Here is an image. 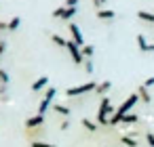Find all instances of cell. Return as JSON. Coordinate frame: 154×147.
I'll return each mask as SVG.
<instances>
[{"label": "cell", "mask_w": 154, "mask_h": 147, "mask_svg": "<svg viewBox=\"0 0 154 147\" xmlns=\"http://www.w3.org/2000/svg\"><path fill=\"white\" fill-rule=\"evenodd\" d=\"M137 101H139V95H137V93H131V95L122 101V105H118V107H116V113L110 118V126L120 124V122H122V118H125V116H127V113L137 105Z\"/></svg>", "instance_id": "cell-1"}, {"label": "cell", "mask_w": 154, "mask_h": 147, "mask_svg": "<svg viewBox=\"0 0 154 147\" xmlns=\"http://www.w3.org/2000/svg\"><path fill=\"white\" fill-rule=\"evenodd\" d=\"M110 113H112V116L116 113V111H114V105L110 103L108 97H101V101H99V105H97V124H99V126L110 124V120H108Z\"/></svg>", "instance_id": "cell-2"}, {"label": "cell", "mask_w": 154, "mask_h": 147, "mask_svg": "<svg viewBox=\"0 0 154 147\" xmlns=\"http://www.w3.org/2000/svg\"><path fill=\"white\" fill-rule=\"evenodd\" d=\"M97 88V82H85L80 86H72V88H66V95L68 97H80V95H87L91 90Z\"/></svg>", "instance_id": "cell-3"}, {"label": "cell", "mask_w": 154, "mask_h": 147, "mask_svg": "<svg viewBox=\"0 0 154 147\" xmlns=\"http://www.w3.org/2000/svg\"><path fill=\"white\" fill-rule=\"evenodd\" d=\"M66 49H68V53H70V57H72V61H74L76 65H85V61H87V59L82 57L80 46H76L72 40H68V46H66Z\"/></svg>", "instance_id": "cell-4"}, {"label": "cell", "mask_w": 154, "mask_h": 147, "mask_svg": "<svg viewBox=\"0 0 154 147\" xmlns=\"http://www.w3.org/2000/svg\"><path fill=\"white\" fill-rule=\"evenodd\" d=\"M74 15H76V9H68V7H63V4L53 11V17H55V19H63V21L72 19Z\"/></svg>", "instance_id": "cell-5"}, {"label": "cell", "mask_w": 154, "mask_h": 147, "mask_svg": "<svg viewBox=\"0 0 154 147\" xmlns=\"http://www.w3.org/2000/svg\"><path fill=\"white\" fill-rule=\"evenodd\" d=\"M45 122H47V118H45V116H40V113H36V116H30V118L26 120V128H28V130L42 128V126H45Z\"/></svg>", "instance_id": "cell-6"}, {"label": "cell", "mask_w": 154, "mask_h": 147, "mask_svg": "<svg viewBox=\"0 0 154 147\" xmlns=\"http://www.w3.org/2000/svg\"><path fill=\"white\" fill-rule=\"evenodd\" d=\"M70 34H72V42L76 44V46H85V38H82V32L78 30V25L76 23H70Z\"/></svg>", "instance_id": "cell-7"}, {"label": "cell", "mask_w": 154, "mask_h": 147, "mask_svg": "<svg viewBox=\"0 0 154 147\" xmlns=\"http://www.w3.org/2000/svg\"><path fill=\"white\" fill-rule=\"evenodd\" d=\"M137 46H139V51H141V53H152V51H154V44H148L143 34H139V36H137Z\"/></svg>", "instance_id": "cell-8"}, {"label": "cell", "mask_w": 154, "mask_h": 147, "mask_svg": "<svg viewBox=\"0 0 154 147\" xmlns=\"http://www.w3.org/2000/svg\"><path fill=\"white\" fill-rule=\"evenodd\" d=\"M45 86L49 88V76H40V78H38V80L32 84V90H34V93H40Z\"/></svg>", "instance_id": "cell-9"}, {"label": "cell", "mask_w": 154, "mask_h": 147, "mask_svg": "<svg viewBox=\"0 0 154 147\" xmlns=\"http://www.w3.org/2000/svg\"><path fill=\"white\" fill-rule=\"evenodd\" d=\"M110 88H112V82H110V80H103V82H99V84H97L95 93H97V95H106Z\"/></svg>", "instance_id": "cell-10"}, {"label": "cell", "mask_w": 154, "mask_h": 147, "mask_svg": "<svg viewBox=\"0 0 154 147\" xmlns=\"http://www.w3.org/2000/svg\"><path fill=\"white\" fill-rule=\"evenodd\" d=\"M120 143L127 145V147H137V145H139V141L133 139V137H129V134H122V137H120Z\"/></svg>", "instance_id": "cell-11"}, {"label": "cell", "mask_w": 154, "mask_h": 147, "mask_svg": "<svg viewBox=\"0 0 154 147\" xmlns=\"http://www.w3.org/2000/svg\"><path fill=\"white\" fill-rule=\"evenodd\" d=\"M97 17L103 19V21L106 19H116V13L114 11H108V9H101V11H97Z\"/></svg>", "instance_id": "cell-12"}, {"label": "cell", "mask_w": 154, "mask_h": 147, "mask_svg": "<svg viewBox=\"0 0 154 147\" xmlns=\"http://www.w3.org/2000/svg\"><path fill=\"white\" fill-rule=\"evenodd\" d=\"M55 95H57V88H55V86H49V88H47V95L42 97V101H47V103H51V105H53Z\"/></svg>", "instance_id": "cell-13"}, {"label": "cell", "mask_w": 154, "mask_h": 147, "mask_svg": "<svg viewBox=\"0 0 154 147\" xmlns=\"http://www.w3.org/2000/svg\"><path fill=\"white\" fill-rule=\"evenodd\" d=\"M80 51H82V57L85 59H93V55H95V46H91V44H85Z\"/></svg>", "instance_id": "cell-14"}, {"label": "cell", "mask_w": 154, "mask_h": 147, "mask_svg": "<svg viewBox=\"0 0 154 147\" xmlns=\"http://www.w3.org/2000/svg\"><path fill=\"white\" fill-rule=\"evenodd\" d=\"M137 95H139V99H141L143 103H150V93H148V88H146L143 84L137 88Z\"/></svg>", "instance_id": "cell-15"}, {"label": "cell", "mask_w": 154, "mask_h": 147, "mask_svg": "<svg viewBox=\"0 0 154 147\" xmlns=\"http://www.w3.org/2000/svg\"><path fill=\"white\" fill-rule=\"evenodd\" d=\"M7 23H9V32H17L19 25H21V17H13V19L7 21Z\"/></svg>", "instance_id": "cell-16"}, {"label": "cell", "mask_w": 154, "mask_h": 147, "mask_svg": "<svg viewBox=\"0 0 154 147\" xmlns=\"http://www.w3.org/2000/svg\"><path fill=\"white\" fill-rule=\"evenodd\" d=\"M137 17H139L141 21H148V23L154 21V13H148V11H137Z\"/></svg>", "instance_id": "cell-17"}, {"label": "cell", "mask_w": 154, "mask_h": 147, "mask_svg": "<svg viewBox=\"0 0 154 147\" xmlns=\"http://www.w3.org/2000/svg\"><path fill=\"white\" fill-rule=\"evenodd\" d=\"M51 40H53V42H55L57 46H63V49L68 46V40H66L63 36H59V34H53V36H51Z\"/></svg>", "instance_id": "cell-18"}, {"label": "cell", "mask_w": 154, "mask_h": 147, "mask_svg": "<svg viewBox=\"0 0 154 147\" xmlns=\"http://www.w3.org/2000/svg\"><path fill=\"white\" fill-rule=\"evenodd\" d=\"M135 122H139V116H137V113H127V116L122 118V124H129V126H131V124H135Z\"/></svg>", "instance_id": "cell-19"}, {"label": "cell", "mask_w": 154, "mask_h": 147, "mask_svg": "<svg viewBox=\"0 0 154 147\" xmlns=\"http://www.w3.org/2000/svg\"><path fill=\"white\" fill-rule=\"evenodd\" d=\"M80 124H82L89 132H95V130H97V124H95V122H91V120H87V118H82V120H80Z\"/></svg>", "instance_id": "cell-20"}, {"label": "cell", "mask_w": 154, "mask_h": 147, "mask_svg": "<svg viewBox=\"0 0 154 147\" xmlns=\"http://www.w3.org/2000/svg\"><path fill=\"white\" fill-rule=\"evenodd\" d=\"M53 109H55L57 113H61V116H66V118H68V116H70V111H72V109H70L68 105H53Z\"/></svg>", "instance_id": "cell-21"}, {"label": "cell", "mask_w": 154, "mask_h": 147, "mask_svg": "<svg viewBox=\"0 0 154 147\" xmlns=\"http://www.w3.org/2000/svg\"><path fill=\"white\" fill-rule=\"evenodd\" d=\"M30 147H57V145L47 143V141H30Z\"/></svg>", "instance_id": "cell-22"}, {"label": "cell", "mask_w": 154, "mask_h": 147, "mask_svg": "<svg viewBox=\"0 0 154 147\" xmlns=\"http://www.w3.org/2000/svg\"><path fill=\"white\" fill-rule=\"evenodd\" d=\"M0 84H2V86L9 84V74H7L5 69H0Z\"/></svg>", "instance_id": "cell-23"}, {"label": "cell", "mask_w": 154, "mask_h": 147, "mask_svg": "<svg viewBox=\"0 0 154 147\" xmlns=\"http://www.w3.org/2000/svg\"><path fill=\"white\" fill-rule=\"evenodd\" d=\"M78 2H80V0H63V7H68V9H76Z\"/></svg>", "instance_id": "cell-24"}, {"label": "cell", "mask_w": 154, "mask_h": 147, "mask_svg": "<svg viewBox=\"0 0 154 147\" xmlns=\"http://www.w3.org/2000/svg\"><path fill=\"white\" fill-rule=\"evenodd\" d=\"M85 69H87V74H93V69H95V67H93V61H91V59H87V61H85Z\"/></svg>", "instance_id": "cell-25"}, {"label": "cell", "mask_w": 154, "mask_h": 147, "mask_svg": "<svg viewBox=\"0 0 154 147\" xmlns=\"http://www.w3.org/2000/svg\"><path fill=\"white\" fill-rule=\"evenodd\" d=\"M146 141H148V145H150V147H154V134H152V132H148V134H146Z\"/></svg>", "instance_id": "cell-26"}, {"label": "cell", "mask_w": 154, "mask_h": 147, "mask_svg": "<svg viewBox=\"0 0 154 147\" xmlns=\"http://www.w3.org/2000/svg\"><path fill=\"white\" fill-rule=\"evenodd\" d=\"M5 51H7V42H5V40H0V57L5 55Z\"/></svg>", "instance_id": "cell-27"}, {"label": "cell", "mask_w": 154, "mask_h": 147, "mask_svg": "<svg viewBox=\"0 0 154 147\" xmlns=\"http://www.w3.org/2000/svg\"><path fill=\"white\" fill-rule=\"evenodd\" d=\"M103 2H106V0H93V4H95L97 11H101V4H103Z\"/></svg>", "instance_id": "cell-28"}, {"label": "cell", "mask_w": 154, "mask_h": 147, "mask_svg": "<svg viewBox=\"0 0 154 147\" xmlns=\"http://www.w3.org/2000/svg\"><path fill=\"white\" fill-rule=\"evenodd\" d=\"M0 32H9V23L7 21H0Z\"/></svg>", "instance_id": "cell-29"}, {"label": "cell", "mask_w": 154, "mask_h": 147, "mask_svg": "<svg viewBox=\"0 0 154 147\" xmlns=\"http://www.w3.org/2000/svg\"><path fill=\"white\" fill-rule=\"evenodd\" d=\"M59 128H61V130H68V128H70V122H68V120H63V122L59 124Z\"/></svg>", "instance_id": "cell-30"}, {"label": "cell", "mask_w": 154, "mask_h": 147, "mask_svg": "<svg viewBox=\"0 0 154 147\" xmlns=\"http://www.w3.org/2000/svg\"><path fill=\"white\" fill-rule=\"evenodd\" d=\"M143 86H146V88H148V86H154V76H152V78H148V80L143 82Z\"/></svg>", "instance_id": "cell-31"}]
</instances>
